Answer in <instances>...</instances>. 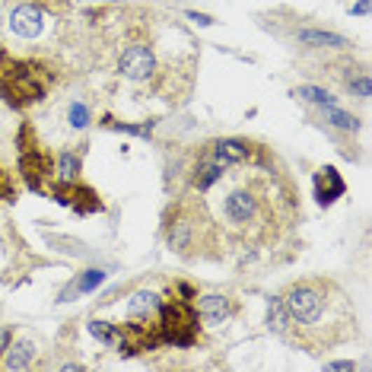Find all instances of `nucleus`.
I'll list each match as a JSON object with an SVG mask.
<instances>
[{
  "label": "nucleus",
  "mask_w": 372,
  "mask_h": 372,
  "mask_svg": "<svg viewBox=\"0 0 372 372\" xmlns=\"http://www.w3.org/2000/svg\"><path fill=\"white\" fill-rule=\"evenodd\" d=\"M159 70L156 51L146 45V41H131L128 48L118 55V74L131 83H153Z\"/></svg>",
  "instance_id": "obj_7"
},
{
  "label": "nucleus",
  "mask_w": 372,
  "mask_h": 372,
  "mask_svg": "<svg viewBox=\"0 0 372 372\" xmlns=\"http://www.w3.org/2000/svg\"><path fill=\"white\" fill-rule=\"evenodd\" d=\"M328 369H334V372H353V369H357V363H353V359H338V363H328Z\"/></svg>",
  "instance_id": "obj_27"
},
{
  "label": "nucleus",
  "mask_w": 372,
  "mask_h": 372,
  "mask_svg": "<svg viewBox=\"0 0 372 372\" xmlns=\"http://www.w3.org/2000/svg\"><path fill=\"white\" fill-rule=\"evenodd\" d=\"M10 340H13V328H7V324H0V357L7 353Z\"/></svg>",
  "instance_id": "obj_26"
},
{
  "label": "nucleus",
  "mask_w": 372,
  "mask_h": 372,
  "mask_svg": "<svg viewBox=\"0 0 372 372\" xmlns=\"http://www.w3.org/2000/svg\"><path fill=\"white\" fill-rule=\"evenodd\" d=\"M48 245H64L61 252H67V255H74V258H83V255H86L83 242H76V239H64V235H48Z\"/></svg>",
  "instance_id": "obj_22"
},
{
  "label": "nucleus",
  "mask_w": 372,
  "mask_h": 372,
  "mask_svg": "<svg viewBox=\"0 0 372 372\" xmlns=\"http://www.w3.org/2000/svg\"><path fill=\"white\" fill-rule=\"evenodd\" d=\"M61 369L64 372H83L86 366H83V363H70V359H67V363H61Z\"/></svg>",
  "instance_id": "obj_29"
},
{
  "label": "nucleus",
  "mask_w": 372,
  "mask_h": 372,
  "mask_svg": "<svg viewBox=\"0 0 372 372\" xmlns=\"http://www.w3.org/2000/svg\"><path fill=\"white\" fill-rule=\"evenodd\" d=\"M194 309H198L200 324H207V328H220L239 315V303L226 293H204L194 299Z\"/></svg>",
  "instance_id": "obj_9"
},
{
  "label": "nucleus",
  "mask_w": 372,
  "mask_h": 372,
  "mask_svg": "<svg viewBox=\"0 0 372 372\" xmlns=\"http://www.w3.org/2000/svg\"><path fill=\"white\" fill-rule=\"evenodd\" d=\"M16 198V181H13V175L0 165V200H13Z\"/></svg>",
  "instance_id": "obj_23"
},
{
  "label": "nucleus",
  "mask_w": 372,
  "mask_h": 372,
  "mask_svg": "<svg viewBox=\"0 0 372 372\" xmlns=\"http://www.w3.org/2000/svg\"><path fill=\"white\" fill-rule=\"evenodd\" d=\"M315 200H318V207H331L338 198H344V191H347V181L340 179V172L334 169V165H322L315 172Z\"/></svg>",
  "instance_id": "obj_11"
},
{
  "label": "nucleus",
  "mask_w": 372,
  "mask_h": 372,
  "mask_svg": "<svg viewBox=\"0 0 372 372\" xmlns=\"http://www.w3.org/2000/svg\"><path fill=\"white\" fill-rule=\"evenodd\" d=\"M80 169H83V153L80 150H64L55 156V179L57 181H76L80 179Z\"/></svg>",
  "instance_id": "obj_17"
},
{
  "label": "nucleus",
  "mask_w": 372,
  "mask_h": 372,
  "mask_svg": "<svg viewBox=\"0 0 372 372\" xmlns=\"http://www.w3.org/2000/svg\"><path fill=\"white\" fill-rule=\"evenodd\" d=\"M90 334L99 340V344L115 347V340H118V324L102 322V318H92V322H90Z\"/></svg>",
  "instance_id": "obj_21"
},
{
  "label": "nucleus",
  "mask_w": 372,
  "mask_h": 372,
  "mask_svg": "<svg viewBox=\"0 0 372 372\" xmlns=\"http://www.w3.org/2000/svg\"><path fill=\"white\" fill-rule=\"evenodd\" d=\"M366 13H369V0H357L350 7V16H366Z\"/></svg>",
  "instance_id": "obj_28"
},
{
  "label": "nucleus",
  "mask_w": 372,
  "mask_h": 372,
  "mask_svg": "<svg viewBox=\"0 0 372 372\" xmlns=\"http://www.w3.org/2000/svg\"><path fill=\"white\" fill-rule=\"evenodd\" d=\"M185 16H188V20H191V22H198V26H214V16H207V13H198V10H185Z\"/></svg>",
  "instance_id": "obj_25"
},
{
  "label": "nucleus",
  "mask_w": 372,
  "mask_h": 372,
  "mask_svg": "<svg viewBox=\"0 0 372 372\" xmlns=\"http://www.w3.org/2000/svg\"><path fill=\"white\" fill-rule=\"evenodd\" d=\"M264 305H268V331H270V334H277V338H283V340L293 338V318H289L280 293H277V296L270 293V296L264 299Z\"/></svg>",
  "instance_id": "obj_15"
},
{
  "label": "nucleus",
  "mask_w": 372,
  "mask_h": 372,
  "mask_svg": "<svg viewBox=\"0 0 372 372\" xmlns=\"http://www.w3.org/2000/svg\"><path fill=\"white\" fill-rule=\"evenodd\" d=\"M109 280V274H105L102 268H86L80 270V274L74 277V283H67V287L61 289V296H57V303H70V299L76 296H90V293H96L102 283Z\"/></svg>",
  "instance_id": "obj_12"
},
{
  "label": "nucleus",
  "mask_w": 372,
  "mask_h": 372,
  "mask_svg": "<svg viewBox=\"0 0 372 372\" xmlns=\"http://www.w3.org/2000/svg\"><path fill=\"white\" fill-rule=\"evenodd\" d=\"M86 4H90V0H86ZM96 4H115V0H96Z\"/></svg>",
  "instance_id": "obj_30"
},
{
  "label": "nucleus",
  "mask_w": 372,
  "mask_h": 372,
  "mask_svg": "<svg viewBox=\"0 0 372 372\" xmlns=\"http://www.w3.org/2000/svg\"><path fill=\"white\" fill-rule=\"evenodd\" d=\"M156 324H159V334H163V344H172V347H188L198 344L200 338V318H198V309L194 303L188 299H163L159 305V315H156Z\"/></svg>",
  "instance_id": "obj_3"
},
{
  "label": "nucleus",
  "mask_w": 372,
  "mask_h": 372,
  "mask_svg": "<svg viewBox=\"0 0 372 372\" xmlns=\"http://www.w3.org/2000/svg\"><path fill=\"white\" fill-rule=\"evenodd\" d=\"M172 289H175V293H179V296H175V299H188V303H194V299H198V289H194L191 283H185V280H179Z\"/></svg>",
  "instance_id": "obj_24"
},
{
  "label": "nucleus",
  "mask_w": 372,
  "mask_h": 372,
  "mask_svg": "<svg viewBox=\"0 0 372 372\" xmlns=\"http://www.w3.org/2000/svg\"><path fill=\"white\" fill-rule=\"evenodd\" d=\"M293 96L303 99V102H309V105L338 102V96H331V90H324V86H315V83H303V86H296V90H293Z\"/></svg>",
  "instance_id": "obj_18"
},
{
  "label": "nucleus",
  "mask_w": 372,
  "mask_h": 372,
  "mask_svg": "<svg viewBox=\"0 0 372 372\" xmlns=\"http://www.w3.org/2000/svg\"><path fill=\"white\" fill-rule=\"evenodd\" d=\"M163 347V334H159L156 318H128L118 324V340L115 350L121 357H137V353H150Z\"/></svg>",
  "instance_id": "obj_5"
},
{
  "label": "nucleus",
  "mask_w": 372,
  "mask_h": 372,
  "mask_svg": "<svg viewBox=\"0 0 372 372\" xmlns=\"http://www.w3.org/2000/svg\"><path fill=\"white\" fill-rule=\"evenodd\" d=\"M48 22H51V13H48L45 4H39V0H20L7 16L10 32H13L16 39H22V41L41 39V35L48 32Z\"/></svg>",
  "instance_id": "obj_6"
},
{
  "label": "nucleus",
  "mask_w": 372,
  "mask_h": 372,
  "mask_svg": "<svg viewBox=\"0 0 372 372\" xmlns=\"http://www.w3.org/2000/svg\"><path fill=\"white\" fill-rule=\"evenodd\" d=\"M35 357H39V350H35V344L29 338H20V340H10L7 353L0 357V369L7 372H22V369H32L35 366Z\"/></svg>",
  "instance_id": "obj_13"
},
{
  "label": "nucleus",
  "mask_w": 372,
  "mask_h": 372,
  "mask_svg": "<svg viewBox=\"0 0 372 372\" xmlns=\"http://www.w3.org/2000/svg\"><path fill=\"white\" fill-rule=\"evenodd\" d=\"M163 242L172 255L185 261L210 258L207 248H220V229L207 216L204 200L191 198H175L163 214Z\"/></svg>",
  "instance_id": "obj_2"
},
{
  "label": "nucleus",
  "mask_w": 372,
  "mask_h": 372,
  "mask_svg": "<svg viewBox=\"0 0 372 372\" xmlns=\"http://www.w3.org/2000/svg\"><path fill=\"white\" fill-rule=\"evenodd\" d=\"M92 121V109L83 99H74V102L67 105V124L74 128V131H86Z\"/></svg>",
  "instance_id": "obj_19"
},
{
  "label": "nucleus",
  "mask_w": 372,
  "mask_h": 372,
  "mask_svg": "<svg viewBox=\"0 0 372 372\" xmlns=\"http://www.w3.org/2000/svg\"><path fill=\"white\" fill-rule=\"evenodd\" d=\"M48 194L57 200L61 207H70V210H76V214H99L102 210V200H99V191L90 185H83L80 179L76 181H51L48 185Z\"/></svg>",
  "instance_id": "obj_8"
},
{
  "label": "nucleus",
  "mask_w": 372,
  "mask_h": 372,
  "mask_svg": "<svg viewBox=\"0 0 372 372\" xmlns=\"http://www.w3.org/2000/svg\"><path fill=\"white\" fill-rule=\"evenodd\" d=\"M163 296L153 293V289H137L131 299H128V318H156Z\"/></svg>",
  "instance_id": "obj_16"
},
{
  "label": "nucleus",
  "mask_w": 372,
  "mask_h": 372,
  "mask_svg": "<svg viewBox=\"0 0 372 372\" xmlns=\"http://www.w3.org/2000/svg\"><path fill=\"white\" fill-rule=\"evenodd\" d=\"M318 118L324 121V128L328 131H340V134H359V128H363V121H359L357 115H350V111H344L338 102H328V105H315Z\"/></svg>",
  "instance_id": "obj_14"
},
{
  "label": "nucleus",
  "mask_w": 372,
  "mask_h": 372,
  "mask_svg": "<svg viewBox=\"0 0 372 372\" xmlns=\"http://www.w3.org/2000/svg\"><path fill=\"white\" fill-rule=\"evenodd\" d=\"M20 144V175L32 191H48V185L55 181V156L39 144L32 128H22V134L16 137Z\"/></svg>",
  "instance_id": "obj_4"
},
{
  "label": "nucleus",
  "mask_w": 372,
  "mask_h": 372,
  "mask_svg": "<svg viewBox=\"0 0 372 372\" xmlns=\"http://www.w3.org/2000/svg\"><path fill=\"white\" fill-rule=\"evenodd\" d=\"M289 39L296 41L299 48H312V51H347L353 48V41L340 32H331L322 26H296Z\"/></svg>",
  "instance_id": "obj_10"
},
{
  "label": "nucleus",
  "mask_w": 372,
  "mask_h": 372,
  "mask_svg": "<svg viewBox=\"0 0 372 372\" xmlns=\"http://www.w3.org/2000/svg\"><path fill=\"white\" fill-rule=\"evenodd\" d=\"M289 318L293 338L289 344L305 353H322L334 344H344L357 334L350 296L328 277H303L280 293Z\"/></svg>",
  "instance_id": "obj_1"
},
{
  "label": "nucleus",
  "mask_w": 372,
  "mask_h": 372,
  "mask_svg": "<svg viewBox=\"0 0 372 372\" xmlns=\"http://www.w3.org/2000/svg\"><path fill=\"white\" fill-rule=\"evenodd\" d=\"M102 128H109V131H121V134H134V137H150L153 128H156V121H144V124H124V121H115V118H105Z\"/></svg>",
  "instance_id": "obj_20"
}]
</instances>
